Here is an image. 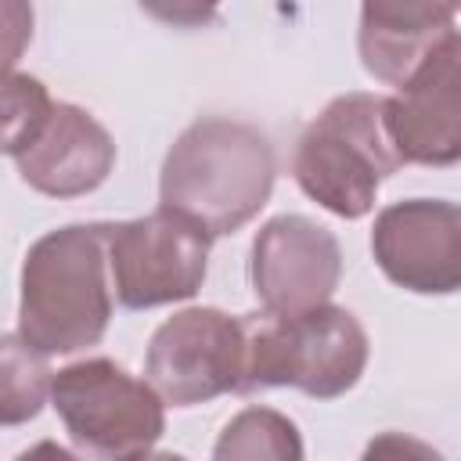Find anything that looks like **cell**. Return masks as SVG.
I'll return each instance as SVG.
<instances>
[{"label":"cell","mask_w":461,"mask_h":461,"mask_svg":"<svg viewBox=\"0 0 461 461\" xmlns=\"http://www.w3.org/2000/svg\"><path fill=\"white\" fill-rule=\"evenodd\" d=\"M14 461H79L68 447H61V443H54V439H40V443H32L29 450H22Z\"/></svg>","instance_id":"18"},{"label":"cell","mask_w":461,"mask_h":461,"mask_svg":"<svg viewBox=\"0 0 461 461\" xmlns=\"http://www.w3.org/2000/svg\"><path fill=\"white\" fill-rule=\"evenodd\" d=\"M50 396V367L22 335H0V425L32 421Z\"/></svg>","instance_id":"14"},{"label":"cell","mask_w":461,"mask_h":461,"mask_svg":"<svg viewBox=\"0 0 461 461\" xmlns=\"http://www.w3.org/2000/svg\"><path fill=\"white\" fill-rule=\"evenodd\" d=\"M245 328L216 306H187L166 317L144 353V382L162 403L194 407L241 389Z\"/></svg>","instance_id":"7"},{"label":"cell","mask_w":461,"mask_h":461,"mask_svg":"<svg viewBox=\"0 0 461 461\" xmlns=\"http://www.w3.org/2000/svg\"><path fill=\"white\" fill-rule=\"evenodd\" d=\"M382 119L400 166H454L461 158V40H447L393 97Z\"/></svg>","instance_id":"10"},{"label":"cell","mask_w":461,"mask_h":461,"mask_svg":"<svg viewBox=\"0 0 461 461\" xmlns=\"http://www.w3.org/2000/svg\"><path fill=\"white\" fill-rule=\"evenodd\" d=\"M274 176V144L259 126L209 115L169 144L158 176V209L202 227L209 238H223L259 216Z\"/></svg>","instance_id":"1"},{"label":"cell","mask_w":461,"mask_h":461,"mask_svg":"<svg viewBox=\"0 0 461 461\" xmlns=\"http://www.w3.org/2000/svg\"><path fill=\"white\" fill-rule=\"evenodd\" d=\"M212 461H303V436L288 414L245 407L216 436Z\"/></svg>","instance_id":"13"},{"label":"cell","mask_w":461,"mask_h":461,"mask_svg":"<svg viewBox=\"0 0 461 461\" xmlns=\"http://www.w3.org/2000/svg\"><path fill=\"white\" fill-rule=\"evenodd\" d=\"M249 277L263 313H306L331 303L342 277V249L317 220L303 212H281L256 230Z\"/></svg>","instance_id":"8"},{"label":"cell","mask_w":461,"mask_h":461,"mask_svg":"<svg viewBox=\"0 0 461 461\" xmlns=\"http://www.w3.org/2000/svg\"><path fill=\"white\" fill-rule=\"evenodd\" d=\"M371 252L396 288L450 295L461 285V209L447 198L393 202L375 216Z\"/></svg>","instance_id":"9"},{"label":"cell","mask_w":461,"mask_h":461,"mask_svg":"<svg viewBox=\"0 0 461 461\" xmlns=\"http://www.w3.org/2000/svg\"><path fill=\"white\" fill-rule=\"evenodd\" d=\"M50 108L54 101L36 76L0 72V155H22L47 122Z\"/></svg>","instance_id":"15"},{"label":"cell","mask_w":461,"mask_h":461,"mask_svg":"<svg viewBox=\"0 0 461 461\" xmlns=\"http://www.w3.org/2000/svg\"><path fill=\"white\" fill-rule=\"evenodd\" d=\"M32 7L22 0H0V72H14L18 58L32 43Z\"/></svg>","instance_id":"16"},{"label":"cell","mask_w":461,"mask_h":461,"mask_svg":"<svg viewBox=\"0 0 461 461\" xmlns=\"http://www.w3.org/2000/svg\"><path fill=\"white\" fill-rule=\"evenodd\" d=\"M360 461H443V454L418 439V436H407V432H378L367 447H364V457Z\"/></svg>","instance_id":"17"},{"label":"cell","mask_w":461,"mask_h":461,"mask_svg":"<svg viewBox=\"0 0 461 461\" xmlns=\"http://www.w3.org/2000/svg\"><path fill=\"white\" fill-rule=\"evenodd\" d=\"M112 321V285L101 223L47 230L22 263L18 335L40 357L97 346Z\"/></svg>","instance_id":"2"},{"label":"cell","mask_w":461,"mask_h":461,"mask_svg":"<svg viewBox=\"0 0 461 461\" xmlns=\"http://www.w3.org/2000/svg\"><path fill=\"white\" fill-rule=\"evenodd\" d=\"M457 4H421V0H375L360 7L357 50L360 65L389 83L403 86L447 40L454 29Z\"/></svg>","instance_id":"12"},{"label":"cell","mask_w":461,"mask_h":461,"mask_svg":"<svg viewBox=\"0 0 461 461\" xmlns=\"http://www.w3.org/2000/svg\"><path fill=\"white\" fill-rule=\"evenodd\" d=\"M101 234L108 256V285L126 310L184 303L205 281L212 238L166 209L137 220L101 223Z\"/></svg>","instance_id":"6"},{"label":"cell","mask_w":461,"mask_h":461,"mask_svg":"<svg viewBox=\"0 0 461 461\" xmlns=\"http://www.w3.org/2000/svg\"><path fill=\"white\" fill-rule=\"evenodd\" d=\"M50 403L72 443L94 461H126L158 443L166 403L144 378L108 357H90L50 375Z\"/></svg>","instance_id":"5"},{"label":"cell","mask_w":461,"mask_h":461,"mask_svg":"<svg viewBox=\"0 0 461 461\" xmlns=\"http://www.w3.org/2000/svg\"><path fill=\"white\" fill-rule=\"evenodd\" d=\"M18 176L50 198H79L101 187L115 166L112 133L79 104L54 101L32 144L14 155Z\"/></svg>","instance_id":"11"},{"label":"cell","mask_w":461,"mask_h":461,"mask_svg":"<svg viewBox=\"0 0 461 461\" xmlns=\"http://www.w3.org/2000/svg\"><path fill=\"white\" fill-rule=\"evenodd\" d=\"M241 389L292 385L313 400H335L349 393L367 367V331L346 306H317L306 313H249Z\"/></svg>","instance_id":"3"},{"label":"cell","mask_w":461,"mask_h":461,"mask_svg":"<svg viewBox=\"0 0 461 461\" xmlns=\"http://www.w3.org/2000/svg\"><path fill=\"white\" fill-rule=\"evenodd\" d=\"M126 461H187V457L169 454V450H144V454H133V457H126Z\"/></svg>","instance_id":"19"},{"label":"cell","mask_w":461,"mask_h":461,"mask_svg":"<svg viewBox=\"0 0 461 461\" xmlns=\"http://www.w3.org/2000/svg\"><path fill=\"white\" fill-rule=\"evenodd\" d=\"M378 94H342L303 130L292 158L295 184L328 212L360 220L375 209L378 187L400 169L389 144Z\"/></svg>","instance_id":"4"}]
</instances>
